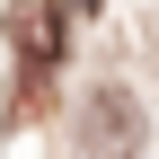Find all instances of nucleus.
Returning <instances> with one entry per match:
<instances>
[{
	"mask_svg": "<svg viewBox=\"0 0 159 159\" xmlns=\"http://www.w3.org/2000/svg\"><path fill=\"white\" fill-rule=\"evenodd\" d=\"M9 35H18V53H27V80H44V62L62 53V9H53V0H18Z\"/></svg>",
	"mask_w": 159,
	"mask_h": 159,
	"instance_id": "1",
	"label": "nucleus"
}]
</instances>
